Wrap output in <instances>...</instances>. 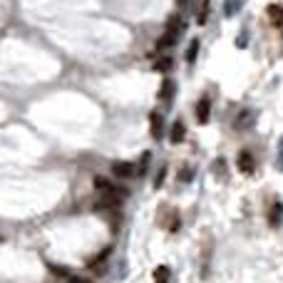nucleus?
<instances>
[{
  "label": "nucleus",
  "mask_w": 283,
  "mask_h": 283,
  "mask_svg": "<svg viewBox=\"0 0 283 283\" xmlns=\"http://www.w3.org/2000/svg\"><path fill=\"white\" fill-rule=\"evenodd\" d=\"M194 179V171L189 169V167H182V171H179V182H191Z\"/></svg>",
  "instance_id": "16"
},
{
  "label": "nucleus",
  "mask_w": 283,
  "mask_h": 283,
  "mask_svg": "<svg viewBox=\"0 0 283 283\" xmlns=\"http://www.w3.org/2000/svg\"><path fill=\"white\" fill-rule=\"evenodd\" d=\"M67 283H92V281H90V278H82V276H70Z\"/></svg>",
  "instance_id": "19"
},
{
  "label": "nucleus",
  "mask_w": 283,
  "mask_h": 283,
  "mask_svg": "<svg viewBox=\"0 0 283 283\" xmlns=\"http://www.w3.org/2000/svg\"><path fill=\"white\" fill-rule=\"evenodd\" d=\"M176 3H179V5H187V0H176Z\"/></svg>",
  "instance_id": "21"
},
{
  "label": "nucleus",
  "mask_w": 283,
  "mask_h": 283,
  "mask_svg": "<svg viewBox=\"0 0 283 283\" xmlns=\"http://www.w3.org/2000/svg\"><path fill=\"white\" fill-rule=\"evenodd\" d=\"M209 119H211V102H209V97H201L196 102V122L199 124H209Z\"/></svg>",
  "instance_id": "3"
},
{
  "label": "nucleus",
  "mask_w": 283,
  "mask_h": 283,
  "mask_svg": "<svg viewBox=\"0 0 283 283\" xmlns=\"http://www.w3.org/2000/svg\"><path fill=\"white\" fill-rule=\"evenodd\" d=\"M149 130H151V137H154V139H162V137H164V117H162V112H157V110L149 112Z\"/></svg>",
  "instance_id": "2"
},
{
  "label": "nucleus",
  "mask_w": 283,
  "mask_h": 283,
  "mask_svg": "<svg viewBox=\"0 0 283 283\" xmlns=\"http://www.w3.org/2000/svg\"><path fill=\"white\" fill-rule=\"evenodd\" d=\"M169 266H157L154 271V283H169Z\"/></svg>",
  "instance_id": "11"
},
{
  "label": "nucleus",
  "mask_w": 283,
  "mask_h": 283,
  "mask_svg": "<svg viewBox=\"0 0 283 283\" xmlns=\"http://www.w3.org/2000/svg\"><path fill=\"white\" fill-rule=\"evenodd\" d=\"M184 134H187V130H184V122H182V119H176V122L171 124V142H174V144L184 142Z\"/></svg>",
  "instance_id": "6"
},
{
  "label": "nucleus",
  "mask_w": 283,
  "mask_h": 283,
  "mask_svg": "<svg viewBox=\"0 0 283 283\" xmlns=\"http://www.w3.org/2000/svg\"><path fill=\"white\" fill-rule=\"evenodd\" d=\"M209 8H211V0H199V13H196V22H199V25H207Z\"/></svg>",
  "instance_id": "7"
},
{
  "label": "nucleus",
  "mask_w": 283,
  "mask_h": 283,
  "mask_svg": "<svg viewBox=\"0 0 283 283\" xmlns=\"http://www.w3.org/2000/svg\"><path fill=\"white\" fill-rule=\"evenodd\" d=\"M283 224V204L281 201H276L273 207H271V211H268V226H281Z\"/></svg>",
  "instance_id": "4"
},
{
  "label": "nucleus",
  "mask_w": 283,
  "mask_h": 283,
  "mask_svg": "<svg viewBox=\"0 0 283 283\" xmlns=\"http://www.w3.org/2000/svg\"><path fill=\"white\" fill-rule=\"evenodd\" d=\"M110 253H112V248H102V251H99V256L90 261V266H99L102 261H107V259H110Z\"/></svg>",
  "instance_id": "15"
},
{
  "label": "nucleus",
  "mask_w": 283,
  "mask_h": 283,
  "mask_svg": "<svg viewBox=\"0 0 283 283\" xmlns=\"http://www.w3.org/2000/svg\"><path fill=\"white\" fill-rule=\"evenodd\" d=\"M256 122V112H241V117H239V122H236V130H246V127H251Z\"/></svg>",
  "instance_id": "8"
},
{
  "label": "nucleus",
  "mask_w": 283,
  "mask_h": 283,
  "mask_svg": "<svg viewBox=\"0 0 283 283\" xmlns=\"http://www.w3.org/2000/svg\"><path fill=\"white\" fill-rule=\"evenodd\" d=\"M164 174H167V167H162V169L157 171V176H154V187H162V182H164Z\"/></svg>",
  "instance_id": "18"
},
{
  "label": "nucleus",
  "mask_w": 283,
  "mask_h": 283,
  "mask_svg": "<svg viewBox=\"0 0 283 283\" xmlns=\"http://www.w3.org/2000/svg\"><path fill=\"white\" fill-rule=\"evenodd\" d=\"M239 171H241V174H246V176L256 171V159H253V154H251L248 149L239 151Z\"/></svg>",
  "instance_id": "1"
},
{
  "label": "nucleus",
  "mask_w": 283,
  "mask_h": 283,
  "mask_svg": "<svg viewBox=\"0 0 283 283\" xmlns=\"http://www.w3.org/2000/svg\"><path fill=\"white\" fill-rule=\"evenodd\" d=\"M112 171L117 174V176H134V164H130V162H114L112 164Z\"/></svg>",
  "instance_id": "5"
},
{
  "label": "nucleus",
  "mask_w": 283,
  "mask_h": 283,
  "mask_svg": "<svg viewBox=\"0 0 283 283\" xmlns=\"http://www.w3.org/2000/svg\"><path fill=\"white\" fill-rule=\"evenodd\" d=\"M241 3H244V0H226V3H224V10H226V15H234V13L241 8Z\"/></svg>",
  "instance_id": "14"
},
{
  "label": "nucleus",
  "mask_w": 283,
  "mask_h": 283,
  "mask_svg": "<svg viewBox=\"0 0 283 283\" xmlns=\"http://www.w3.org/2000/svg\"><path fill=\"white\" fill-rule=\"evenodd\" d=\"M174 90H176L174 80H164V82H162V90H159V97H162V99H171V97H174Z\"/></svg>",
  "instance_id": "10"
},
{
  "label": "nucleus",
  "mask_w": 283,
  "mask_h": 283,
  "mask_svg": "<svg viewBox=\"0 0 283 283\" xmlns=\"http://www.w3.org/2000/svg\"><path fill=\"white\" fill-rule=\"evenodd\" d=\"M278 167L283 169V139H281V157H278Z\"/></svg>",
  "instance_id": "20"
},
{
  "label": "nucleus",
  "mask_w": 283,
  "mask_h": 283,
  "mask_svg": "<svg viewBox=\"0 0 283 283\" xmlns=\"http://www.w3.org/2000/svg\"><path fill=\"white\" fill-rule=\"evenodd\" d=\"M171 65H174V62H171V57H162L154 67H157V70H171Z\"/></svg>",
  "instance_id": "17"
},
{
  "label": "nucleus",
  "mask_w": 283,
  "mask_h": 283,
  "mask_svg": "<svg viewBox=\"0 0 283 283\" xmlns=\"http://www.w3.org/2000/svg\"><path fill=\"white\" fill-rule=\"evenodd\" d=\"M149 162H151V151H144L142 159H139V164H137V169H134V176H144V174H147V167H149Z\"/></svg>",
  "instance_id": "9"
},
{
  "label": "nucleus",
  "mask_w": 283,
  "mask_h": 283,
  "mask_svg": "<svg viewBox=\"0 0 283 283\" xmlns=\"http://www.w3.org/2000/svg\"><path fill=\"white\" fill-rule=\"evenodd\" d=\"M268 15H271V22L283 25V5H268Z\"/></svg>",
  "instance_id": "12"
},
{
  "label": "nucleus",
  "mask_w": 283,
  "mask_h": 283,
  "mask_svg": "<svg viewBox=\"0 0 283 283\" xmlns=\"http://www.w3.org/2000/svg\"><path fill=\"white\" fill-rule=\"evenodd\" d=\"M196 55H199V40L194 38V40H191V45L187 47V55H184V60H187L189 65H191V62L196 60Z\"/></svg>",
  "instance_id": "13"
}]
</instances>
